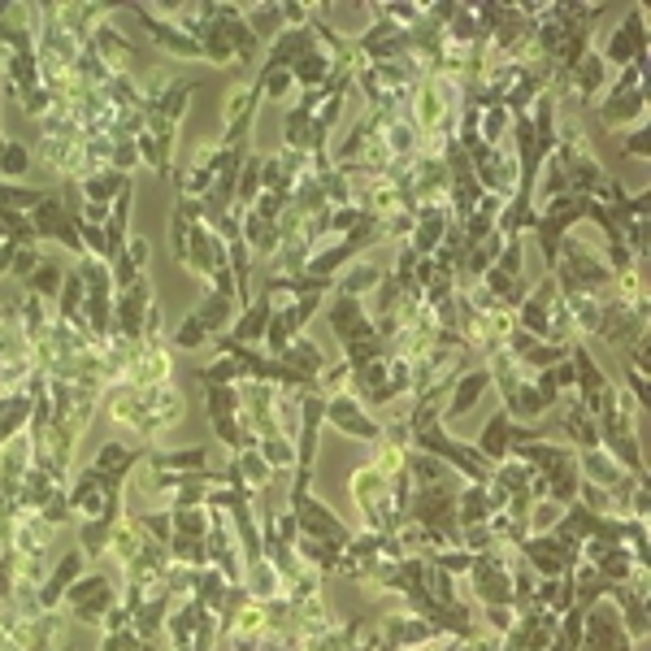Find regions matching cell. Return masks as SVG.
<instances>
[{"label":"cell","mask_w":651,"mask_h":651,"mask_svg":"<svg viewBox=\"0 0 651 651\" xmlns=\"http://www.w3.org/2000/svg\"><path fill=\"white\" fill-rule=\"evenodd\" d=\"M561 430H565V439H569V447L578 452H591V447H600V421H595V413L582 404V400H574L565 413H561Z\"/></svg>","instance_id":"cell-15"},{"label":"cell","mask_w":651,"mask_h":651,"mask_svg":"<svg viewBox=\"0 0 651 651\" xmlns=\"http://www.w3.org/2000/svg\"><path fill=\"white\" fill-rule=\"evenodd\" d=\"M326 426H334L339 434L356 439V443H382V421L369 413L365 400H356L352 391L326 395Z\"/></svg>","instance_id":"cell-3"},{"label":"cell","mask_w":651,"mask_h":651,"mask_svg":"<svg viewBox=\"0 0 651 651\" xmlns=\"http://www.w3.org/2000/svg\"><path fill=\"white\" fill-rule=\"evenodd\" d=\"M152 305H157V300H152V279H148V274H144L139 283H131L126 292H113V339L139 343Z\"/></svg>","instance_id":"cell-4"},{"label":"cell","mask_w":651,"mask_h":651,"mask_svg":"<svg viewBox=\"0 0 651 651\" xmlns=\"http://www.w3.org/2000/svg\"><path fill=\"white\" fill-rule=\"evenodd\" d=\"M565 83L574 87V96H582V100H591V96H600V91H609V61L600 57V52H587L569 74H565Z\"/></svg>","instance_id":"cell-17"},{"label":"cell","mask_w":651,"mask_h":651,"mask_svg":"<svg viewBox=\"0 0 651 651\" xmlns=\"http://www.w3.org/2000/svg\"><path fill=\"white\" fill-rule=\"evenodd\" d=\"M326 318H330V330H334V339L347 347V343H360V339H378V326L369 318V309L360 305V300H352V296H334L330 305H326Z\"/></svg>","instance_id":"cell-8"},{"label":"cell","mask_w":651,"mask_h":651,"mask_svg":"<svg viewBox=\"0 0 651 651\" xmlns=\"http://www.w3.org/2000/svg\"><path fill=\"white\" fill-rule=\"evenodd\" d=\"M39 517H44V521H48V526H52V530H57V526H65V521H70V495H65V487H57V491H52V495H48V504H44V508H39Z\"/></svg>","instance_id":"cell-40"},{"label":"cell","mask_w":651,"mask_h":651,"mask_svg":"<svg viewBox=\"0 0 651 651\" xmlns=\"http://www.w3.org/2000/svg\"><path fill=\"white\" fill-rule=\"evenodd\" d=\"M126 183H131L126 174H118V170H109V165H105V170H87V174H83L74 187H78V200L109 209V205H113V196H118Z\"/></svg>","instance_id":"cell-18"},{"label":"cell","mask_w":651,"mask_h":651,"mask_svg":"<svg viewBox=\"0 0 651 651\" xmlns=\"http://www.w3.org/2000/svg\"><path fill=\"white\" fill-rule=\"evenodd\" d=\"M239 239L253 248V257H274V248L283 244V235H279V226L274 222H266V218H257L253 209H239Z\"/></svg>","instance_id":"cell-19"},{"label":"cell","mask_w":651,"mask_h":651,"mask_svg":"<svg viewBox=\"0 0 651 651\" xmlns=\"http://www.w3.org/2000/svg\"><path fill=\"white\" fill-rule=\"evenodd\" d=\"M292 513H296V526H300V535H305V539L347 548V539H352L347 521H343L330 504H322L318 495H300V500H292Z\"/></svg>","instance_id":"cell-5"},{"label":"cell","mask_w":651,"mask_h":651,"mask_svg":"<svg viewBox=\"0 0 651 651\" xmlns=\"http://www.w3.org/2000/svg\"><path fill=\"white\" fill-rule=\"evenodd\" d=\"M235 309H239L235 300H226V296H218V292H205V296L196 300L192 318H196V322H200L205 330H209V334H213V339H218V334H226V330L235 326Z\"/></svg>","instance_id":"cell-21"},{"label":"cell","mask_w":651,"mask_h":651,"mask_svg":"<svg viewBox=\"0 0 651 651\" xmlns=\"http://www.w3.org/2000/svg\"><path fill=\"white\" fill-rule=\"evenodd\" d=\"M274 300L270 296H253L248 305H244V314L235 318V326L226 330L235 343H244V347H261V339H266V326H270V318H274Z\"/></svg>","instance_id":"cell-12"},{"label":"cell","mask_w":651,"mask_h":651,"mask_svg":"<svg viewBox=\"0 0 651 651\" xmlns=\"http://www.w3.org/2000/svg\"><path fill=\"white\" fill-rule=\"evenodd\" d=\"M39 261H44V248L35 244V248H17V257H13V270H9V279H17L22 287L30 283V274L39 270Z\"/></svg>","instance_id":"cell-38"},{"label":"cell","mask_w":651,"mask_h":651,"mask_svg":"<svg viewBox=\"0 0 651 651\" xmlns=\"http://www.w3.org/2000/svg\"><path fill=\"white\" fill-rule=\"evenodd\" d=\"M205 413H209V421L239 417V382L235 386H205Z\"/></svg>","instance_id":"cell-34"},{"label":"cell","mask_w":651,"mask_h":651,"mask_svg":"<svg viewBox=\"0 0 651 651\" xmlns=\"http://www.w3.org/2000/svg\"><path fill=\"white\" fill-rule=\"evenodd\" d=\"M122 253H126V257H131V266H135V270L144 274V270H148V257H152V244H148L144 235H131Z\"/></svg>","instance_id":"cell-42"},{"label":"cell","mask_w":651,"mask_h":651,"mask_svg":"<svg viewBox=\"0 0 651 651\" xmlns=\"http://www.w3.org/2000/svg\"><path fill=\"white\" fill-rule=\"evenodd\" d=\"M478 521H491V500H487V487L469 482L456 491V526H478Z\"/></svg>","instance_id":"cell-25"},{"label":"cell","mask_w":651,"mask_h":651,"mask_svg":"<svg viewBox=\"0 0 651 651\" xmlns=\"http://www.w3.org/2000/svg\"><path fill=\"white\" fill-rule=\"evenodd\" d=\"M135 13H139V22H144L148 39H152L165 57H174V61H205L200 39H192V35H187V30H179L174 22L157 17V13H152V4H135Z\"/></svg>","instance_id":"cell-6"},{"label":"cell","mask_w":651,"mask_h":651,"mask_svg":"<svg viewBox=\"0 0 651 651\" xmlns=\"http://www.w3.org/2000/svg\"><path fill=\"white\" fill-rule=\"evenodd\" d=\"M196 378H200V386H235L239 382V365H235V356H218V360H209V365H200L196 369Z\"/></svg>","instance_id":"cell-35"},{"label":"cell","mask_w":651,"mask_h":651,"mask_svg":"<svg viewBox=\"0 0 651 651\" xmlns=\"http://www.w3.org/2000/svg\"><path fill=\"white\" fill-rule=\"evenodd\" d=\"M622 152H630V157L648 161V126H635V131L622 139Z\"/></svg>","instance_id":"cell-43"},{"label":"cell","mask_w":651,"mask_h":651,"mask_svg":"<svg viewBox=\"0 0 651 651\" xmlns=\"http://www.w3.org/2000/svg\"><path fill=\"white\" fill-rule=\"evenodd\" d=\"M274 360H283L287 369H296V373H300V378H309V382H318V373L326 369L322 347H318L314 339H292V343H287V352H283V356H274Z\"/></svg>","instance_id":"cell-22"},{"label":"cell","mask_w":651,"mask_h":651,"mask_svg":"<svg viewBox=\"0 0 651 651\" xmlns=\"http://www.w3.org/2000/svg\"><path fill=\"white\" fill-rule=\"evenodd\" d=\"M508 426H513V417L500 408V413H491L487 426L478 430V443H474V447H478V456H482L487 465H500V460L508 456Z\"/></svg>","instance_id":"cell-20"},{"label":"cell","mask_w":651,"mask_h":651,"mask_svg":"<svg viewBox=\"0 0 651 651\" xmlns=\"http://www.w3.org/2000/svg\"><path fill=\"white\" fill-rule=\"evenodd\" d=\"M513 131V113L504 109V105H495V109H482L478 113V139L487 144V148H495V144H504V135Z\"/></svg>","instance_id":"cell-33"},{"label":"cell","mask_w":651,"mask_h":651,"mask_svg":"<svg viewBox=\"0 0 651 651\" xmlns=\"http://www.w3.org/2000/svg\"><path fill=\"white\" fill-rule=\"evenodd\" d=\"M165 552H170V565H183V569H205V565H209V548H205V539L170 535Z\"/></svg>","instance_id":"cell-31"},{"label":"cell","mask_w":651,"mask_h":651,"mask_svg":"<svg viewBox=\"0 0 651 651\" xmlns=\"http://www.w3.org/2000/svg\"><path fill=\"white\" fill-rule=\"evenodd\" d=\"M205 343H213V334H209L205 326L187 314V318H183V326L174 330V347H179V352H200Z\"/></svg>","instance_id":"cell-37"},{"label":"cell","mask_w":651,"mask_h":651,"mask_svg":"<svg viewBox=\"0 0 651 651\" xmlns=\"http://www.w3.org/2000/svg\"><path fill=\"white\" fill-rule=\"evenodd\" d=\"M144 456H148V447H144V443H139V447H131V443H113V439H109V443H100V447H96L91 469H96V474H105V478L126 482V474H131Z\"/></svg>","instance_id":"cell-14"},{"label":"cell","mask_w":651,"mask_h":651,"mask_svg":"<svg viewBox=\"0 0 651 651\" xmlns=\"http://www.w3.org/2000/svg\"><path fill=\"white\" fill-rule=\"evenodd\" d=\"M261 161H266V157H257V152L244 157L239 183H235V209H253V205H257V196H261Z\"/></svg>","instance_id":"cell-29"},{"label":"cell","mask_w":651,"mask_h":651,"mask_svg":"<svg viewBox=\"0 0 651 651\" xmlns=\"http://www.w3.org/2000/svg\"><path fill=\"white\" fill-rule=\"evenodd\" d=\"M148 465H152V474H205L209 469V447L205 443H196V447H174V452H148Z\"/></svg>","instance_id":"cell-16"},{"label":"cell","mask_w":651,"mask_h":651,"mask_svg":"<svg viewBox=\"0 0 651 651\" xmlns=\"http://www.w3.org/2000/svg\"><path fill=\"white\" fill-rule=\"evenodd\" d=\"M52 651H57V648H52Z\"/></svg>","instance_id":"cell-44"},{"label":"cell","mask_w":651,"mask_h":651,"mask_svg":"<svg viewBox=\"0 0 651 651\" xmlns=\"http://www.w3.org/2000/svg\"><path fill=\"white\" fill-rule=\"evenodd\" d=\"M257 452H261V460H266L274 474H279V469H296V439L283 434V430L261 434V439H257Z\"/></svg>","instance_id":"cell-24"},{"label":"cell","mask_w":651,"mask_h":651,"mask_svg":"<svg viewBox=\"0 0 651 651\" xmlns=\"http://www.w3.org/2000/svg\"><path fill=\"white\" fill-rule=\"evenodd\" d=\"M487 391H491V369H487V365H469V369L452 382V395H447V404H443V421L469 417Z\"/></svg>","instance_id":"cell-10"},{"label":"cell","mask_w":651,"mask_h":651,"mask_svg":"<svg viewBox=\"0 0 651 651\" xmlns=\"http://www.w3.org/2000/svg\"><path fill=\"white\" fill-rule=\"evenodd\" d=\"M382 274H386V270H378L373 257L360 253V257H352V261L343 266V274L334 279V296H352V300H360L365 292H373V287L382 283Z\"/></svg>","instance_id":"cell-13"},{"label":"cell","mask_w":651,"mask_h":651,"mask_svg":"<svg viewBox=\"0 0 651 651\" xmlns=\"http://www.w3.org/2000/svg\"><path fill=\"white\" fill-rule=\"evenodd\" d=\"M100 651H157L152 639H139L135 630H118V635H105L100 639Z\"/></svg>","instance_id":"cell-39"},{"label":"cell","mask_w":651,"mask_h":651,"mask_svg":"<svg viewBox=\"0 0 651 651\" xmlns=\"http://www.w3.org/2000/svg\"><path fill=\"white\" fill-rule=\"evenodd\" d=\"M226 266V239H218L205 222H196L192 226V235H187V257H183V270L187 274H196V279H209L213 270H222Z\"/></svg>","instance_id":"cell-9"},{"label":"cell","mask_w":651,"mask_h":651,"mask_svg":"<svg viewBox=\"0 0 651 651\" xmlns=\"http://www.w3.org/2000/svg\"><path fill=\"white\" fill-rule=\"evenodd\" d=\"M118 600H122L118 582H113V578H105V569H91V574H83V578L65 591V600H61V604H65V613H70L78 626H100Z\"/></svg>","instance_id":"cell-1"},{"label":"cell","mask_w":651,"mask_h":651,"mask_svg":"<svg viewBox=\"0 0 651 651\" xmlns=\"http://www.w3.org/2000/svg\"><path fill=\"white\" fill-rule=\"evenodd\" d=\"M609 65L626 70V65H648V9L630 4V17H622L600 52Z\"/></svg>","instance_id":"cell-2"},{"label":"cell","mask_w":651,"mask_h":651,"mask_svg":"<svg viewBox=\"0 0 651 651\" xmlns=\"http://www.w3.org/2000/svg\"><path fill=\"white\" fill-rule=\"evenodd\" d=\"M257 91H261V100H292V91H300L296 87V78H292V70H257Z\"/></svg>","instance_id":"cell-32"},{"label":"cell","mask_w":651,"mask_h":651,"mask_svg":"<svg viewBox=\"0 0 651 651\" xmlns=\"http://www.w3.org/2000/svg\"><path fill=\"white\" fill-rule=\"evenodd\" d=\"M61 283H65V266L61 261H39V270L30 274V283H26V292L30 296H39V300H57L61 296Z\"/></svg>","instance_id":"cell-30"},{"label":"cell","mask_w":651,"mask_h":651,"mask_svg":"<svg viewBox=\"0 0 651 651\" xmlns=\"http://www.w3.org/2000/svg\"><path fill=\"white\" fill-rule=\"evenodd\" d=\"M13 578H17V556L4 548L0 552V604H13Z\"/></svg>","instance_id":"cell-41"},{"label":"cell","mask_w":651,"mask_h":651,"mask_svg":"<svg viewBox=\"0 0 651 651\" xmlns=\"http://www.w3.org/2000/svg\"><path fill=\"white\" fill-rule=\"evenodd\" d=\"M639 565H643V561H635V552L613 548V552H604V556L595 561V574H600L609 587H622V582H630V574H635Z\"/></svg>","instance_id":"cell-28"},{"label":"cell","mask_w":651,"mask_h":651,"mask_svg":"<svg viewBox=\"0 0 651 651\" xmlns=\"http://www.w3.org/2000/svg\"><path fill=\"white\" fill-rule=\"evenodd\" d=\"M595 118H600V126H613V131H622L626 122L648 126V91L643 87H613L609 83V96L600 100Z\"/></svg>","instance_id":"cell-7"},{"label":"cell","mask_w":651,"mask_h":651,"mask_svg":"<svg viewBox=\"0 0 651 651\" xmlns=\"http://www.w3.org/2000/svg\"><path fill=\"white\" fill-rule=\"evenodd\" d=\"M109 535H113V521H109V517H87V521L78 526V552H83L87 561H100V556L109 552Z\"/></svg>","instance_id":"cell-27"},{"label":"cell","mask_w":651,"mask_h":651,"mask_svg":"<svg viewBox=\"0 0 651 651\" xmlns=\"http://www.w3.org/2000/svg\"><path fill=\"white\" fill-rule=\"evenodd\" d=\"M170 526L183 539H205L209 535V508H170Z\"/></svg>","instance_id":"cell-36"},{"label":"cell","mask_w":651,"mask_h":651,"mask_svg":"<svg viewBox=\"0 0 651 651\" xmlns=\"http://www.w3.org/2000/svg\"><path fill=\"white\" fill-rule=\"evenodd\" d=\"M30 170H35V152H30V144H22V139H4V148H0V183H22Z\"/></svg>","instance_id":"cell-26"},{"label":"cell","mask_w":651,"mask_h":651,"mask_svg":"<svg viewBox=\"0 0 651 651\" xmlns=\"http://www.w3.org/2000/svg\"><path fill=\"white\" fill-rule=\"evenodd\" d=\"M239 9H244V22H248V30L261 39V48L279 39V30H283V9H279V4L253 0V4H239Z\"/></svg>","instance_id":"cell-23"},{"label":"cell","mask_w":651,"mask_h":651,"mask_svg":"<svg viewBox=\"0 0 651 651\" xmlns=\"http://www.w3.org/2000/svg\"><path fill=\"white\" fill-rule=\"evenodd\" d=\"M87 574V556L74 548V552H65L61 561H57V569L44 578V587H39V613H52V609H61V600H65V591L78 582Z\"/></svg>","instance_id":"cell-11"}]
</instances>
